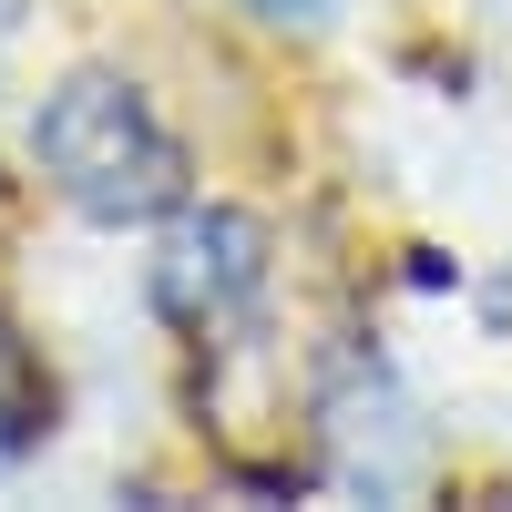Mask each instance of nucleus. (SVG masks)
<instances>
[{
	"label": "nucleus",
	"instance_id": "1",
	"mask_svg": "<svg viewBox=\"0 0 512 512\" xmlns=\"http://www.w3.org/2000/svg\"><path fill=\"white\" fill-rule=\"evenodd\" d=\"M31 164L52 175V195L93 226H144V216H175L185 205V144L175 123L144 103L134 72H103L82 62L62 72L31 113Z\"/></svg>",
	"mask_w": 512,
	"mask_h": 512
},
{
	"label": "nucleus",
	"instance_id": "2",
	"mask_svg": "<svg viewBox=\"0 0 512 512\" xmlns=\"http://www.w3.org/2000/svg\"><path fill=\"white\" fill-rule=\"evenodd\" d=\"M267 287V226L246 205H185L154 246V318L185 338H226Z\"/></svg>",
	"mask_w": 512,
	"mask_h": 512
},
{
	"label": "nucleus",
	"instance_id": "3",
	"mask_svg": "<svg viewBox=\"0 0 512 512\" xmlns=\"http://www.w3.org/2000/svg\"><path fill=\"white\" fill-rule=\"evenodd\" d=\"M318 441H328V461H338V482L349 492H410L420 472H431V431H420V410H410V390L390 369H349L338 390L318 400Z\"/></svg>",
	"mask_w": 512,
	"mask_h": 512
},
{
	"label": "nucleus",
	"instance_id": "4",
	"mask_svg": "<svg viewBox=\"0 0 512 512\" xmlns=\"http://www.w3.org/2000/svg\"><path fill=\"white\" fill-rule=\"evenodd\" d=\"M41 431H52V369H41L31 338L0 318V461L41 451Z\"/></svg>",
	"mask_w": 512,
	"mask_h": 512
},
{
	"label": "nucleus",
	"instance_id": "5",
	"mask_svg": "<svg viewBox=\"0 0 512 512\" xmlns=\"http://www.w3.org/2000/svg\"><path fill=\"white\" fill-rule=\"evenodd\" d=\"M246 11H256V21H308V31H318V21L349 11V0H246Z\"/></svg>",
	"mask_w": 512,
	"mask_h": 512
}]
</instances>
